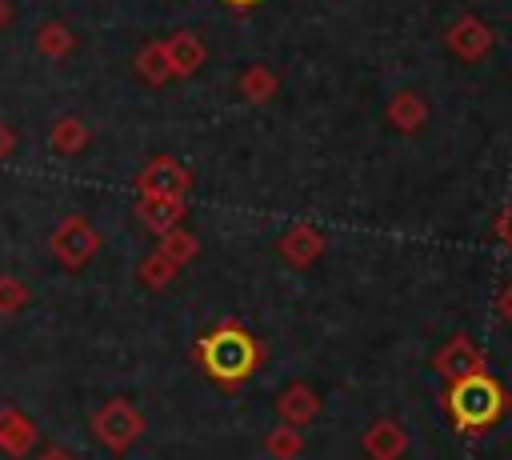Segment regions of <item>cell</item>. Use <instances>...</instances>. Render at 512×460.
I'll return each instance as SVG.
<instances>
[{
  "mask_svg": "<svg viewBox=\"0 0 512 460\" xmlns=\"http://www.w3.org/2000/svg\"><path fill=\"white\" fill-rule=\"evenodd\" d=\"M444 44H448V52L460 56L464 64H476L480 56L492 52L496 36H492V28H488L480 16H456L452 28L444 32Z\"/></svg>",
  "mask_w": 512,
  "mask_h": 460,
  "instance_id": "cell-7",
  "label": "cell"
},
{
  "mask_svg": "<svg viewBox=\"0 0 512 460\" xmlns=\"http://www.w3.org/2000/svg\"><path fill=\"white\" fill-rule=\"evenodd\" d=\"M168 60H172V76H192L204 64V40L196 32H172L164 40Z\"/></svg>",
  "mask_w": 512,
  "mask_h": 460,
  "instance_id": "cell-14",
  "label": "cell"
},
{
  "mask_svg": "<svg viewBox=\"0 0 512 460\" xmlns=\"http://www.w3.org/2000/svg\"><path fill=\"white\" fill-rule=\"evenodd\" d=\"M28 300H32V292H28L24 280H16V276H0V316H16Z\"/></svg>",
  "mask_w": 512,
  "mask_h": 460,
  "instance_id": "cell-21",
  "label": "cell"
},
{
  "mask_svg": "<svg viewBox=\"0 0 512 460\" xmlns=\"http://www.w3.org/2000/svg\"><path fill=\"white\" fill-rule=\"evenodd\" d=\"M432 368H436L440 380L452 384V380H464V376H472V372H484V368H488V356H484V348H476L472 336L456 332V336H448V340L436 348Z\"/></svg>",
  "mask_w": 512,
  "mask_h": 460,
  "instance_id": "cell-5",
  "label": "cell"
},
{
  "mask_svg": "<svg viewBox=\"0 0 512 460\" xmlns=\"http://www.w3.org/2000/svg\"><path fill=\"white\" fill-rule=\"evenodd\" d=\"M4 20H8V4L0 0V28H4Z\"/></svg>",
  "mask_w": 512,
  "mask_h": 460,
  "instance_id": "cell-28",
  "label": "cell"
},
{
  "mask_svg": "<svg viewBox=\"0 0 512 460\" xmlns=\"http://www.w3.org/2000/svg\"><path fill=\"white\" fill-rule=\"evenodd\" d=\"M276 412H280V420H284V424L304 428V424H312V420H316V412H320V396L312 392V384L296 380V384H288V388L276 396Z\"/></svg>",
  "mask_w": 512,
  "mask_h": 460,
  "instance_id": "cell-11",
  "label": "cell"
},
{
  "mask_svg": "<svg viewBox=\"0 0 512 460\" xmlns=\"http://www.w3.org/2000/svg\"><path fill=\"white\" fill-rule=\"evenodd\" d=\"M360 444H364V456H368V460H400V456L408 452V432H404L400 420L380 416V420H372V424L364 428Z\"/></svg>",
  "mask_w": 512,
  "mask_h": 460,
  "instance_id": "cell-8",
  "label": "cell"
},
{
  "mask_svg": "<svg viewBox=\"0 0 512 460\" xmlns=\"http://www.w3.org/2000/svg\"><path fill=\"white\" fill-rule=\"evenodd\" d=\"M276 88H280V84H276V72H272L268 64H252V68L240 72V92H244V100H252V104L272 100Z\"/></svg>",
  "mask_w": 512,
  "mask_h": 460,
  "instance_id": "cell-17",
  "label": "cell"
},
{
  "mask_svg": "<svg viewBox=\"0 0 512 460\" xmlns=\"http://www.w3.org/2000/svg\"><path fill=\"white\" fill-rule=\"evenodd\" d=\"M156 248H160L172 264H180V268H184V264H192V256L200 252V240H196L188 228H180V224H176V228H168V232L160 236V244H156Z\"/></svg>",
  "mask_w": 512,
  "mask_h": 460,
  "instance_id": "cell-18",
  "label": "cell"
},
{
  "mask_svg": "<svg viewBox=\"0 0 512 460\" xmlns=\"http://www.w3.org/2000/svg\"><path fill=\"white\" fill-rule=\"evenodd\" d=\"M492 232H496V240H500L504 248H512V208H504V212L496 216V224H492Z\"/></svg>",
  "mask_w": 512,
  "mask_h": 460,
  "instance_id": "cell-23",
  "label": "cell"
},
{
  "mask_svg": "<svg viewBox=\"0 0 512 460\" xmlns=\"http://www.w3.org/2000/svg\"><path fill=\"white\" fill-rule=\"evenodd\" d=\"M384 120H388L396 132H420V128L428 124V104H424V96H416L412 88H404V92H396V96L388 100Z\"/></svg>",
  "mask_w": 512,
  "mask_h": 460,
  "instance_id": "cell-12",
  "label": "cell"
},
{
  "mask_svg": "<svg viewBox=\"0 0 512 460\" xmlns=\"http://www.w3.org/2000/svg\"><path fill=\"white\" fill-rule=\"evenodd\" d=\"M40 460H76L68 448H60V444H48L44 452H40Z\"/></svg>",
  "mask_w": 512,
  "mask_h": 460,
  "instance_id": "cell-25",
  "label": "cell"
},
{
  "mask_svg": "<svg viewBox=\"0 0 512 460\" xmlns=\"http://www.w3.org/2000/svg\"><path fill=\"white\" fill-rule=\"evenodd\" d=\"M136 188H140V196H188L192 172L176 156H156L140 168Z\"/></svg>",
  "mask_w": 512,
  "mask_h": 460,
  "instance_id": "cell-6",
  "label": "cell"
},
{
  "mask_svg": "<svg viewBox=\"0 0 512 460\" xmlns=\"http://www.w3.org/2000/svg\"><path fill=\"white\" fill-rule=\"evenodd\" d=\"M280 256L284 264L292 268H308L324 256V232L312 228V224H292L284 236H280Z\"/></svg>",
  "mask_w": 512,
  "mask_h": 460,
  "instance_id": "cell-9",
  "label": "cell"
},
{
  "mask_svg": "<svg viewBox=\"0 0 512 460\" xmlns=\"http://www.w3.org/2000/svg\"><path fill=\"white\" fill-rule=\"evenodd\" d=\"M136 220L148 232L164 236L168 228H176L184 220V196H140L136 200Z\"/></svg>",
  "mask_w": 512,
  "mask_h": 460,
  "instance_id": "cell-10",
  "label": "cell"
},
{
  "mask_svg": "<svg viewBox=\"0 0 512 460\" xmlns=\"http://www.w3.org/2000/svg\"><path fill=\"white\" fill-rule=\"evenodd\" d=\"M136 72H140L148 84H164V80H172V60H168L164 40H152V44H144V48L136 52Z\"/></svg>",
  "mask_w": 512,
  "mask_h": 460,
  "instance_id": "cell-15",
  "label": "cell"
},
{
  "mask_svg": "<svg viewBox=\"0 0 512 460\" xmlns=\"http://www.w3.org/2000/svg\"><path fill=\"white\" fill-rule=\"evenodd\" d=\"M32 444H36V424L20 408H0V452L24 456Z\"/></svg>",
  "mask_w": 512,
  "mask_h": 460,
  "instance_id": "cell-13",
  "label": "cell"
},
{
  "mask_svg": "<svg viewBox=\"0 0 512 460\" xmlns=\"http://www.w3.org/2000/svg\"><path fill=\"white\" fill-rule=\"evenodd\" d=\"M176 272H180V264H172L160 248L156 252H148L144 260H140V268H136V276H140V284H148V288H168L172 280H176Z\"/></svg>",
  "mask_w": 512,
  "mask_h": 460,
  "instance_id": "cell-19",
  "label": "cell"
},
{
  "mask_svg": "<svg viewBox=\"0 0 512 460\" xmlns=\"http://www.w3.org/2000/svg\"><path fill=\"white\" fill-rule=\"evenodd\" d=\"M196 360L204 364V372L220 384V388H240L256 364H260V344L240 328V324H220L208 336H200L196 344Z\"/></svg>",
  "mask_w": 512,
  "mask_h": 460,
  "instance_id": "cell-1",
  "label": "cell"
},
{
  "mask_svg": "<svg viewBox=\"0 0 512 460\" xmlns=\"http://www.w3.org/2000/svg\"><path fill=\"white\" fill-rule=\"evenodd\" d=\"M52 148L56 152H64V156H72V152H80L84 144H88V128H84V120H76V116H60L56 124H52Z\"/></svg>",
  "mask_w": 512,
  "mask_h": 460,
  "instance_id": "cell-20",
  "label": "cell"
},
{
  "mask_svg": "<svg viewBox=\"0 0 512 460\" xmlns=\"http://www.w3.org/2000/svg\"><path fill=\"white\" fill-rule=\"evenodd\" d=\"M52 252L64 268H84L96 252H100V232L88 224V216H64L56 228H52Z\"/></svg>",
  "mask_w": 512,
  "mask_h": 460,
  "instance_id": "cell-4",
  "label": "cell"
},
{
  "mask_svg": "<svg viewBox=\"0 0 512 460\" xmlns=\"http://www.w3.org/2000/svg\"><path fill=\"white\" fill-rule=\"evenodd\" d=\"M144 428H148L144 412H140L132 400H124V396H112V400H104V404L92 412V436H96L108 452H128V448L144 436Z\"/></svg>",
  "mask_w": 512,
  "mask_h": 460,
  "instance_id": "cell-3",
  "label": "cell"
},
{
  "mask_svg": "<svg viewBox=\"0 0 512 460\" xmlns=\"http://www.w3.org/2000/svg\"><path fill=\"white\" fill-rule=\"evenodd\" d=\"M36 48H40L48 60H56V56H64V52L72 48V32H68L64 24H44L40 36H36Z\"/></svg>",
  "mask_w": 512,
  "mask_h": 460,
  "instance_id": "cell-22",
  "label": "cell"
},
{
  "mask_svg": "<svg viewBox=\"0 0 512 460\" xmlns=\"http://www.w3.org/2000/svg\"><path fill=\"white\" fill-rule=\"evenodd\" d=\"M224 4H228V8H236V12H248V8H256L260 0H224Z\"/></svg>",
  "mask_w": 512,
  "mask_h": 460,
  "instance_id": "cell-27",
  "label": "cell"
},
{
  "mask_svg": "<svg viewBox=\"0 0 512 460\" xmlns=\"http://www.w3.org/2000/svg\"><path fill=\"white\" fill-rule=\"evenodd\" d=\"M300 452H304V432L284 424V420L264 436V456L268 460H296Z\"/></svg>",
  "mask_w": 512,
  "mask_h": 460,
  "instance_id": "cell-16",
  "label": "cell"
},
{
  "mask_svg": "<svg viewBox=\"0 0 512 460\" xmlns=\"http://www.w3.org/2000/svg\"><path fill=\"white\" fill-rule=\"evenodd\" d=\"M12 144H16V136H12V132H8L4 124H0V160H4L8 152H12Z\"/></svg>",
  "mask_w": 512,
  "mask_h": 460,
  "instance_id": "cell-26",
  "label": "cell"
},
{
  "mask_svg": "<svg viewBox=\"0 0 512 460\" xmlns=\"http://www.w3.org/2000/svg\"><path fill=\"white\" fill-rule=\"evenodd\" d=\"M496 316L512 324V284H504V288L496 292Z\"/></svg>",
  "mask_w": 512,
  "mask_h": 460,
  "instance_id": "cell-24",
  "label": "cell"
},
{
  "mask_svg": "<svg viewBox=\"0 0 512 460\" xmlns=\"http://www.w3.org/2000/svg\"><path fill=\"white\" fill-rule=\"evenodd\" d=\"M444 408H448V416L460 432H484L504 416L508 396H504L500 380H492L488 372H472V376L448 384Z\"/></svg>",
  "mask_w": 512,
  "mask_h": 460,
  "instance_id": "cell-2",
  "label": "cell"
}]
</instances>
